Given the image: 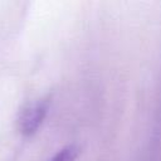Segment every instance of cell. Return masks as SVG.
<instances>
[{
    "label": "cell",
    "mask_w": 161,
    "mask_h": 161,
    "mask_svg": "<svg viewBox=\"0 0 161 161\" xmlns=\"http://www.w3.org/2000/svg\"><path fill=\"white\" fill-rule=\"evenodd\" d=\"M49 104L50 99L47 97L29 104L21 111L19 116V130L23 135L31 136L38 131L49 111Z\"/></svg>",
    "instance_id": "1"
},
{
    "label": "cell",
    "mask_w": 161,
    "mask_h": 161,
    "mask_svg": "<svg viewBox=\"0 0 161 161\" xmlns=\"http://www.w3.org/2000/svg\"><path fill=\"white\" fill-rule=\"evenodd\" d=\"M77 157V148L74 146H67L53 156L49 161H74Z\"/></svg>",
    "instance_id": "2"
}]
</instances>
